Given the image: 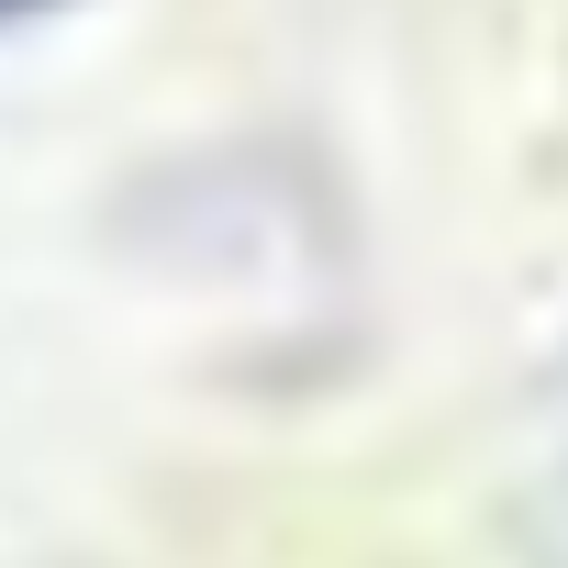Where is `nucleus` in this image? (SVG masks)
I'll use <instances>...</instances> for the list:
<instances>
[{
	"label": "nucleus",
	"instance_id": "f257e3e1",
	"mask_svg": "<svg viewBox=\"0 0 568 568\" xmlns=\"http://www.w3.org/2000/svg\"><path fill=\"white\" fill-rule=\"evenodd\" d=\"M34 12H57V0H0V23H34Z\"/></svg>",
	"mask_w": 568,
	"mask_h": 568
}]
</instances>
